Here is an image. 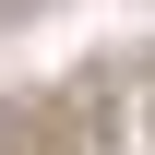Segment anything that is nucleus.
<instances>
[{"label": "nucleus", "mask_w": 155, "mask_h": 155, "mask_svg": "<svg viewBox=\"0 0 155 155\" xmlns=\"http://www.w3.org/2000/svg\"><path fill=\"white\" fill-rule=\"evenodd\" d=\"M0 155H119V96L96 72H60L0 107Z\"/></svg>", "instance_id": "nucleus-1"}]
</instances>
